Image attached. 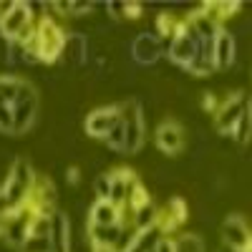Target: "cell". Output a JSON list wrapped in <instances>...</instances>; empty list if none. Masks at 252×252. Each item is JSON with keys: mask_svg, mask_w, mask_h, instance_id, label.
Returning <instances> with one entry per match:
<instances>
[{"mask_svg": "<svg viewBox=\"0 0 252 252\" xmlns=\"http://www.w3.org/2000/svg\"><path fill=\"white\" fill-rule=\"evenodd\" d=\"M35 182H38V174L33 166L26 159H15L5 179L0 182V217H8L18 212V209L28 207Z\"/></svg>", "mask_w": 252, "mask_h": 252, "instance_id": "obj_1", "label": "cell"}, {"mask_svg": "<svg viewBox=\"0 0 252 252\" xmlns=\"http://www.w3.org/2000/svg\"><path fill=\"white\" fill-rule=\"evenodd\" d=\"M63 46H66V31L61 28L58 18L40 15L35 23V33L31 40H26V66H35V63H56L63 56Z\"/></svg>", "mask_w": 252, "mask_h": 252, "instance_id": "obj_2", "label": "cell"}, {"mask_svg": "<svg viewBox=\"0 0 252 252\" xmlns=\"http://www.w3.org/2000/svg\"><path fill=\"white\" fill-rule=\"evenodd\" d=\"M38 18L40 15H35L31 3H23V0L10 3V10L3 15V20H0V33H3V38L10 40V43H26V40H31L33 33H35Z\"/></svg>", "mask_w": 252, "mask_h": 252, "instance_id": "obj_3", "label": "cell"}, {"mask_svg": "<svg viewBox=\"0 0 252 252\" xmlns=\"http://www.w3.org/2000/svg\"><path fill=\"white\" fill-rule=\"evenodd\" d=\"M38 109H40L38 89L28 78H23L13 98V136H23L33 129L38 121Z\"/></svg>", "mask_w": 252, "mask_h": 252, "instance_id": "obj_4", "label": "cell"}, {"mask_svg": "<svg viewBox=\"0 0 252 252\" xmlns=\"http://www.w3.org/2000/svg\"><path fill=\"white\" fill-rule=\"evenodd\" d=\"M250 114V103H247V94L237 91V94H229L224 101L217 103V109L212 111V124H215V131L220 136H229L232 139L237 124Z\"/></svg>", "mask_w": 252, "mask_h": 252, "instance_id": "obj_5", "label": "cell"}, {"mask_svg": "<svg viewBox=\"0 0 252 252\" xmlns=\"http://www.w3.org/2000/svg\"><path fill=\"white\" fill-rule=\"evenodd\" d=\"M121 106V121H124V154H136L144 139H146V119L139 101H126Z\"/></svg>", "mask_w": 252, "mask_h": 252, "instance_id": "obj_6", "label": "cell"}, {"mask_svg": "<svg viewBox=\"0 0 252 252\" xmlns=\"http://www.w3.org/2000/svg\"><path fill=\"white\" fill-rule=\"evenodd\" d=\"M131 63L139 68H152L164 58V43L154 31H139L129 43Z\"/></svg>", "mask_w": 252, "mask_h": 252, "instance_id": "obj_7", "label": "cell"}, {"mask_svg": "<svg viewBox=\"0 0 252 252\" xmlns=\"http://www.w3.org/2000/svg\"><path fill=\"white\" fill-rule=\"evenodd\" d=\"M31 220H33V207L31 204L18 209L13 215H8V217H0V242L13 247V250H20V245L28 237Z\"/></svg>", "mask_w": 252, "mask_h": 252, "instance_id": "obj_8", "label": "cell"}, {"mask_svg": "<svg viewBox=\"0 0 252 252\" xmlns=\"http://www.w3.org/2000/svg\"><path fill=\"white\" fill-rule=\"evenodd\" d=\"M220 240L227 252H250L252 232L247 220L242 215H227L224 222L220 224Z\"/></svg>", "mask_w": 252, "mask_h": 252, "instance_id": "obj_9", "label": "cell"}, {"mask_svg": "<svg viewBox=\"0 0 252 252\" xmlns=\"http://www.w3.org/2000/svg\"><path fill=\"white\" fill-rule=\"evenodd\" d=\"M119 119H121V106L119 103H106V106H98V109L86 114L83 129H86V134L91 139H101L103 141V136L114 129Z\"/></svg>", "mask_w": 252, "mask_h": 252, "instance_id": "obj_10", "label": "cell"}, {"mask_svg": "<svg viewBox=\"0 0 252 252\" xmlns=\"http://www.w3.org/2000/svg\"><path fill=\"white\" fill-rule=\"evenodd\" d=\"M154 144H157V149L166 157H174L184 149V144H187V134H184V126L174 119H166L157 126V131H154Z\"/></svg>", "mask_w": 252, "mask_h": 252, "instance_id": "obj_11", "label": "cell"}, {"mask_svg": "<svg viewBox=\"0 0 252 252\" xmlns=\"http://www.w3.org/2000/svg\"><path fill=\"white\" fill-rule=\"evenodd\" d=\"M51 245L53 252H73V227H71V217L63 212V209H53L51 212Z\"/></svg>", "mask_w": 252, "mask_h": 252, "instance_id": "obj_12", "label": "cell"}, {"mask_svg": "<svg viewBox=\"0 0 252 252\" xmlns=\"http://www.w3.org/2000/svg\"><path fill=\"white\" fill-rule=\"evenodd\" d=\"M212 58H215V71L232 68L235 61H237V35L229 31V28H224V26L217 31Z\"/></svg>", "mask_w": 252, "mask_h": 252, "instance_id": "obj_13", "label": "cell"}, {"mask_svg": "<svg viewBox=\"0 0 252 252\" xmlns=\"http://www.w3.org/2000/svg\"><path fill=\"white\" fill-rule=\"evenodd\" d=\"M106 177H109V197H106V199L124 209V207H126V197H129V192H131V187L139 182L136 174H134L131 169H126V166H116V169L106 172Z\"/></svg>", "mask_w": 252, "mask_h": 252, "instance_id": "obj_14", "label": "cell"}, {"mask_svg": "<svg viewBox=\"0 0 252 252\" xmlns=\"http://www.w3.org/2000/svg\"><path fill=\"white\" fill-rule=\"evenodd\" d=\"M63 56H66V61L71 63V66L76 68H83L89 66L91 58H94V46L86 33H66V46H63Z\"/></svg>", "mask_w": 252, "mask_h": 252, "instance_id": "obj_15", "label": "cell"}, {"mask_svg": "<svg viewBox=\"0 0 252 252\" xmlns=\"http://www.w3.org/2000/svg\"><path fill=\"white\" fill-rule=\"evenodd\" d=\"M116 222H129V215L121 207H116L109 199H96L89 209V224H116Z\"/></svg>", "mask_w": 252, "mask_h": 252, "instance_id": "obj_16", "label": "cell"}, {"mask_svg": "<svg viewBox=\"0 0 252 252\" xmlns=\"http://www.w3.org/2000/svg\"><path fill=\"white\" fill-rule=\"evenodd\" d=\"M174 252H204V242L199 235L187 232V235L174 237Z\"/></svg>", "mask_w": 252, "mask_h": 252, "instance_id": "obj_17", "label": "cell"}, {"mask_svg": "<svg viewBox=\"0 0 252 252\" xmlns=\"http://www.w3.org/2000/svg\"><path fill=\"white\" fill-rule=\"evenodd\" d=\"M18 252H53V245L48 235H28Z\"/></svg>", "mask_w": 252, "mask_h": 252, "instance_id": "obj_18", "label": "cell"}, {"mask_svg": "<svg viewBox=\"0 0 252 252\" xmlns=\"http://www.w3.org/2000/svg\"><path fill=\"white\" fill-rule=\"evenodd\" d=\"M103 141H106V146H109L111 152H116V154H124V121H121V119L116 121V126H114V129H111L106 136H103Z\"/></svg>", "mask_w": 252, "mask_h": 252, "instance_id": "obj_19", "label": "cell"}, {"mask_svg": "<svg viewBox=\"0 0 252 252\" xmlns=\"http://www.w3.org/2000/svg\"><path fill=\"white\" fill-rule=\"evenodd\" d=\"M0 134L13 136V103L0 101Z\"/></svg>", "mask_w": 252, "mask_h": 252, "instance_id": "obj_20", "label": "cell"}, {"mask_svg": "<svg viewBox=\"0 0 252 252\" xmlns=\"http://www.w3.org/2000/svg\"><path fill=\"white\" fill-rule=\"evenodd\" d=\"M94 197L96 199H106L109 197V177L106 174H98L94 182Z\"/></svg>", "mask_w": 252, "mask_h": 252, "instance_id": "obj_21", "label": "cell"}, {"mask_svg": "<svg viewBox=\"0 0 252 252\" xmlns=\"http://www.w3.org/2000/svg\"><path fill=\"white\" fill-rule=\"evenodd\" d=\"M232 139H235V141H240V144H247V141H250V114L237 124V129H235Z\"/></svg>", "mask_w": 252, "mask_h": 252, "instance_id": "obj_22", "label": "cell"}, {"mask_svg": "<svg viewBox=\"0 0 252 252\" xmlns=\"http://www.w3.org/2000/svg\"><path fill=\"white\" fill-rule=\"evenodd\" d=\"M89 66H91L94 76H103V73L109 71V58H106V56H94Z\"/></svg>", "mask_w": 252, "mask_h": 252, "instance_id": "obj_23", "label": "cell"}, {"mask_svg": "<svg viewBox=\"0 0 252 252\" xmlns=\"http://www.w3.org/2000/svg\"><path fill=\"white\" fill-rule=\"evenodd\" d=\"M154 252H174V235H161L154 245Z\"/></svg>", "mask_w": 252, "mask_h": 252, "instance_id": "obj_24", "label": "cell"}, {"mask_svg": "<svg viewBox=\"0 0 252 252\" xmlns=\"http://www.w3.org/2000/svg\"><path fill=\"white\" fill-rule=\"evenodd\" d=\"M202 101H204V103H202V106H204V109H207L209 114H212V111L217 109V103H220V98H217V96H215L212 91H207V94L202 96Z\"/></svg>", "mask_w": 252, "mask_h": 252, "instance_id": "obj_25", "label": "cell"}, {"mask_svg": "<svg viewBox=\"0 0 252 252\" xmlns=\"http://www.w3.org/2000/svg\"><path fill=\"white\" fill-rule=\"evenodd\" d=\"M66 179H68V184H78V179H81V169H78V166L66 169Z\"/></svg>", "mask_w": 252, "mask_h": 252, "instance_id": "obj_26", "label": "cell"}, {"mask_svg": "<svg viewBox=\"0 0 252 252\" xmlns=\"http://www.w3.org/2000/svg\"><path fill=\"white\" fill-rule=\"evenodd\" d=\"M10 10V3H0V20H3V15Z\"/></svg>", "mask_w": 252, "mask_h": 252, "instance_id": "obj_27", "label": "cell"}, {"mask_svg": "<svg viewBox=\"0 0 252 252\" xmlns=\"http://www.w3.org/2000/svg\"><path fill=\"white\" fill-rule=\"evenodd\" d=\"M91 252H119L114 247H91Z\"/></svg>", "mask_w": 252, "mask_h": 252, "instance_id": "obj_28", "label": "cell"}]
</instances>
